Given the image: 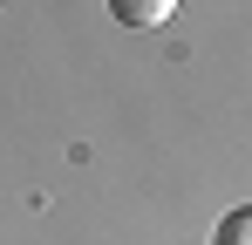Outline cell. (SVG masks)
Here are the masks:
<instances>
[{"mask_svg": "<svg viewBox=\"0 0 252 245\" xmlns=\"http://www.w3.org/2000/svg\"><path fill=\"white\" fill-rule=\"evenodd\" d=\"M109 14L123 28H164L170 14H177V0H109Z\"/></svg>", "mask_w": 252, "mask_h": 245, "instance_id": "1", "label": "cell"}, {"mask_svg": "<svg viewBox=\"0 0 252 245\" xmlns=\"http://www.w3.org/2000/svg\"><path fill=\"white\" fill-rule=\"evenodd\" d=\"M211 245H252V204L225 211V218H218V239H211Z\"/></svg>", "mask_w": 252, "mask_h": 245, "instance_id": "2", "label": "cell"}]
</instances>
